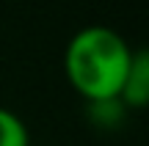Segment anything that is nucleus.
<instances>
[{
    "mask_svg": "<svg viewBox=\"0 0 149 146\" xmlns=\"http://www.w3.org/2000/svg\"><path fill=\"white\" fill-rule=\"evenodd\" d=\"M135 50L122 33L105 25L80 28L64 53L66 80L86 102L119 99L122 83L133 64Z\"/></svg>",
    "mask_w": 149,
    "mask_h": 146,
    "instance_id": "1",
    "label": "nucleus"
},
{
    "mask_svg": "<svg viewBox=\"0 0 149 146\" xmlns=\"http://www.w3.org/2000/svg\"><path fill=\"white\" fill-rule=\"evenodd\" d=\"M119 102L127 110H141L149 105V53L146 50L133 53V64H130L127 77L122 83Z\"/></svg>",
    "mask_w": 149,
    "mask_h": 146,
    "instance_id": "2",
    "label": "nucleus"
},
{
    "mask_svg": "<svg viewBox=\"0 0 149 146\" xmlns=\"http://www.w3.org/2000/svg\"><path fill=\"white\" fill-rule=\"evenodd\" d=\"M0 146H31L25 121L8 108H0Z\"/></svg>",
    "mask_w": 149,
    "mask_h": 146,
    "instance_id": "3",
    "label": "nucleus"
},
{
    "mask_svg": "<svg viewBox=\"0 0 149 146\" xmlns=\"http://www.w3.org/2000/svg\"><path fill=\"white\" fill-rule=\"evenodd\" d=\"M31 146H33V143H31Z\"/></svg>",
    "mask_w": 149,
    "mask_h": 146,
    "instance_id": "4",
    "label": "nucleus"
}]
</instances>
